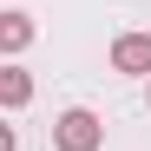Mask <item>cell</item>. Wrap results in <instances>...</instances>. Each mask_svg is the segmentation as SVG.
Listing matches in <instances>:
<instances>
[{
	"instance_id": "cell-1",
	"label": "cell",
	"mask_w": 151,
	"mask_h": 151,
	"mask_svg": "<svg viewBox=\"0 0 151 151\" xmlns=\"http://www.w3.org/2000/svg\"><path fill=\"white\" fill-rule=\"evenodd\" d=\"M53 145L59 151H99V145H105V125H99L86 105H72V112L53 118Z\"/></svg>"
},
{
	"instance_id": "cell-2",
	"label": "cell",
	"mask_w": 151,
	"mask_h": 151,
	"mask_svg": "<svg viewBox=\"0 0 151 151\" xmlns=\"http://www.w3.org/2000/svg\"><path fill=\"white\" fill-rule=\"evenodd\" d=\"M112 72L151 79V33H118V40H112Z\"/></svg>"
},
{
	"instance_id": "cell-3",
	"label": "cell",
	"mask_w": 151,
	"mask_h": 151,
	"mask_svg": "<svg viewBox=\"0 0 151 151\" xmlns=\"http://www.w3.org/2000/svg\"><path fill=\"white\" fill-rule=\"evenodd\" d=\"M27 99H33V79H27L20 66H7V72H0V105H7V112H20Z\"/></svg>"
},
{
	"instance_id": "cell-4",
	"label": "cell",
	"mask_w": 151,
	"mask_h": 151,
	"mask_svg": "<svg viewBox=\"0 0 151 151\" xmlns=\"http://www.w3.org/2000/svg\"><path fill=\"white\" fill-rule=\"evenodd\" d=\"M27 40H33V20L27 13H7V20H0V46H7V53H20Z\"/></svg>"
}]
</instances>
